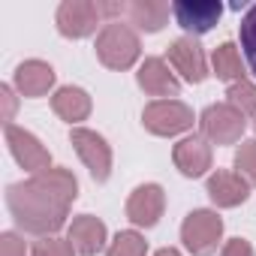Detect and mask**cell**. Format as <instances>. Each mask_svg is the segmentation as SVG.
<instances>
[{
    "instance_id": "52a82bcc",
    "label": "cell",
    "mask_w": 256,
    "mask_h": 256,
    "mask_svg": "<svg viewBox=\"0 0 256 256\" xmlns=\"http://www.w3.org/2000/svg\"><path fill=\"white\" fill-rule=\"evenodd\" d=\"M70 142H72L76 154L82 157V163L88 166V172L94 175V181H108V175H112V148L106 145V139L94 130H84V126H72Z\"/></svg>"
},
{
    "instance_id": "d6986e66",
    "label": "cell",
    "mask_w": 256,
    "mask_h": 256,
    "mask_svg": "<svg viewBox=\"0 0 256 256\" xmlns=\"http://www.w3.org/2000/svg\"><path fill=\"white\" fill-rule=\"evenodd\" d=\"M211 64H214V72H217V78H223V82H241L244 78V66H241V54H238V48L232 46V42H223V46H217L214 48V58H211Z\"/></svg>"
},
{
    "instance_id": "8992f818",
    "label": "cell",
    "mask_w": 256,
    "mask_h": 256,
    "mask_svg": "<svg viewBox=\"0 0 256 256\" xmlns=\"http://www.w3.org/2000/svg\"><path fill=\"white\" fill-rule=\"evenodd\" d=\"M102 16H112V18H130V24H136L139 30H148V34H157L166 22H169V12L172 6L163 4V0H133V4H100Z\"/></svg>"
},
{
    "instance_id": "e0dca14e",
    "label": "cell",
    "mask_w": 256,
    "mask_h": 256,
    "mask_svg": "<svg viewBox=\"0 0 256 256\" xmlns=\"http://www.w3.org/2000/svg\"><path fill=\"white\" fill-rule=\"evenodd\" d=\"M54 84V70L46 60H24L16 70V90L22 96H42Z\"/></svg>"
},
{
    "instance_id": "ba28073f",
    "label": "cell",
    "mask_w": 256,
    "mask_h": 256,
    "mask_svg": "<svg viewBox=\"0 0 256 256\" xmlns=\"http://www.w3.org/2000/svg\"><path fill=\"white\" fill-rule=\"evenodd\" d=\"M102 10L100 4H90V0H64L58 6V30L70 40H82V36H90L96 30V22H100Z\"/></svg>"
},
{
    "instance_id": "7a4b0ae2",
    "label": "cell",
    "mask_w": 256,
    "mask_h": 256,
    "mask_svg": "<svg viewBox=\"0 0 256 256\" xmlns=\"http://www.w3.org/2000/svg\"><path fill=\"white\" fill-rule=\"evenodd\" d=\"M142 54V42L139 34L124 24V22H108L100 36H96V58L102 60V66L108 70H130Z\"/></svg>"
},
{
    "instance_id": "9a60e30c",
    "label": "cell",
    "mask_w": 256,
    "mask_h": 256,
    "mask_svg": "<svg viewBox=\"0 0 256 256\" xmlns=\"http://www.w3.org/2000/svg\"><path fill=\"white\" fill-rule=\"evenodd\" d=\"M106 223L94 214H82L70 223V232H66V241L76 247V253L82 256H94L106 247Z\"/></svg>"
},
{
    "instance_id": "44dd1931",
    "label": "cell",
    "mask_w": 256,
    "mask_h": 256,
    "mask_svg": "<svg viewBox=\"0 0 256 256\" xmlns=\"http://www.w3.org/2000/svg\"><path fill=\"white\" fill-rule=\"evenodd\" d=\"M226 96H229L226 102H229V106H235L244 118H247V114H256V84H253V82L241 78V82L229 84Z\"/></svg>"
},
{
    "instance_id": "d4e9b609",
    "label": "cell",
    "mask_w": 256,
    "mask_h": 256,
    "mask_svg": "<svg viewBox=\"0 0 256 256\" xmlns=\"http://www.w3.org/2000/svg\"><path fill=\"white\" fill-rule=\"evenodd\" d=\"M0 256H28V247L16 232H4L0 235Z\"/></svg>"
},
{
    "instance_id": "3957f363",
    "label": "cell",
    "mask_w": 256,
    "mask_h": 256,
    "mask_svg": "<svg viewBox=\"0 0 256 256\" xmlns=\"http://www.w3.org/2000/svg\"><path fill=\"white\" fill-rule=\"evenodd\" d=\"M199 126H202V139L214 145H235L247 126V118L229 102H214L202 112Z\"/></svg>"
},
{
    "instance_id": "4316f807",
    "label": "cell",
    "mask_w": 256,
    "mask_h": 256,
    "mask_svg": "<svg viewBox=\"0 0 256 256\" xmlns=\"http://www.w3.org/2000/svg\"><path fill=\"white\" fill-rule=\"evenodd\" d=\"M0 100H4V106H6L4 120H6V126H10V124H12V114H16V94H12V88H10V84L0 88Z\"/></svg>"
},
{
    "instance_id": "603a6c76",
    "label": "cell",
    "mask_w": 256,
    "mask_h": 256,
    "mask_svg": "<svg viewBox=\"0 0 256 256\" xmlns=\"http://www.w3.org/2000/svg\"><path fill=\"white\" fill-rule=\"evenodd\" d=\"M235 169L256 187V139L241 142V148L235 151Z\"/></svg>"
},
{
    "instance_id": "8fae6325",
    "label": "cell",
    "mask_w": 256,
    "mask_h": 256,
    "mask_svg": "<svg viewBox=\"0 0 256 256\" xmlns=\"http://www.w3.org/2000/svg\"><path fill=\"white\" fill-rule=\"evenodd\" d=\"M172 16L187 34H208L220 22L223 6L217 0H178L172 4Z\"/></svg>"
},
{
    "instance_id": "5b68a950",
    "label": "cell",
    "mask_w": 256,
    "mask_h": 256,
    "mask_svg": "<svg viewBox=\"0 0 256 256\" xmlns=\"http://www.w3.org/2000/svg\"><path fill=\"white\" fill-rule=\"evenodd\" d=\"M142 124L154 136H178L193 126V108L181 100H154L151 106H145Z\"/></svg>"
},
{
    "instance_id": "6da1fadb",
    "label": "cell",
    "mask_w": 256,
    "mask_h": 256,
    "mask_svg": "<svg viewBox=\"0 0 256 256\" xmlns=\"http://www.w3.org/2000/svg\"><path fill=\"white\" fill-rule=\"evenodd\" d=\"M78 193V184L72 172L66 169H48L28 181H18L6 190V205L18 223V229L48 238L54 235L70 214V205Z\"/></svg>"
},
{
    "instance_id": "7c38bea8",
    "label": "cell",
    "mask_w": 256,
    "mask_h": 256,
    "mask_svg": "<svg viewBox=\"0 0 256 256\" xmlns=\"http://www.w3.org/2000/svg\"><path fill=\"white\" fill-rule=\"evenodd\" d=\"M169 64L190 82V84H199L205 76H208V66H205V52L202 46L193 40V36H181L169 46Z\"/></svg>"
},
{
    "instance_id": "484cf974",
    "label": "cell",
    "mask_w": 256,
    "mask_h": 256,
    "mask_svg": "<svg viewBox=\"0 0 256 256\" xmlns=\"http://www.w3.org/2000/svg\"><path fill=\"white\" fill-rule=\"evenodd\" d=\"M220 256H256V253H253L250 241H244V238H232V241H226V247H223Z\"/></svg>"
},
{
    "instance_id": "ffe728a7",
    "label": "cell",
    "mask_w": 256,
    "mask_h": 256,
    "mask_svg": "<svg viewBox=\"0 0 256 256\" xmlns=\"http://www.w3.org/2000/svg\"><path fill=\"white\" fill-rule=\"evenodd\" d=\"M238 36H241V52L247 58V66L256 76V4L244 12L241 28H238Z\"/></svg>"
},
{
    "instance_id": "2e32d148",
    "label": "cell",
    "mask_w": 256,
    "mask_h": 256,
    "mask_svg": "<svg viewBox=\"0 0 256 256\" xmlns=\"http://www.w3.org/2000/svg\"><path fill=\"white\" fill-rule=\"evenodd\" d=\"M139 88L151 96H175L181 90V82L169 72V66L160 58H148L139 66Z\"/></svg>"
},
{
    "instance_id": "9c48e42d",
    "label": "cell",
    "mask_w": 256,
    "mask_h": 256,
    "mask_svg": "<svg viewBox=\"0 0 256 256\" xmlns=\"http://www.w3.org/2000/svg\"><path fill=\"white\" fill-rule=\"evenodd\" d=\"M6 145H10L12 157L18 160V166L28 169L30 175H40V172L52 169V154L42 148V142L34 133L22 130V126H16V124L6 126Z\"/></svg>"
},
{
    "instance_id": "277c9868",
    "label": "cell",
    "mask_w": 256,
    "mask_h": 256,
    "mask_svg": "<svg viewBox=\"0 0 256 256\" xmlns=\"http://www.w3.org/2000/svg\"><path fill=\"white\" fill-rule=\"evenodd\" d=\"M220 235H223V220L214 211L202 208V211H190L184 217L181 241L193 256H211L220 244Z\"/></svg>"
},
{
    "instance_id": "ac0fdd59",
    "label": "cell",
    "mask_w": 256,
    "mask_h": 256,
    "mask_svg": "<svg viewBox=\"0 0 256 256\" xmlns=\"http://www.w3.org/2000/svg\"><path fill=\"white\" fill-rule=\"evenodd\" d=\"M52 108H54V114H58L60 120L78 124V120H84V118L90 114V96H88V90L66 84V88H58V90H54Z\"/></svg>"
},
{
    "instance_id": "5bb4252c",
    "label": "cell",
    "mask_w": 256,
    "mask_h": 256,
    "mask_svg": "<svg viewBox=\"0 0 256 256\" xmlns=\"http://www.w3.org/2000/svg\"><path fill=\"white\" fill-rule=\"evenodd\" d=\"M172 160L175 166L181 169V175L187 178H199L211 169V145L208 139L202 136H190V139H181L172 151Z\"/></svg>"
},
{
    "instance_id": "30bf717a",
    "label": "cell",
    "mask_w": 256,
    "mask_h": 256,
    "mask_svg": "<svg viewBox=\"0 0 256 256\" xmlns=\"http://www.w3.org/2000/svg\"><path fill=\"white\" fill-rule=\"evenodd\" d=\"M166 208V193L160 184H142L130 193L126 199V220L136 226H157V220L163 217Z\"/></svg>"
},
{
    "instance_id": "7402d4cb",
    "label": "cell",
    "mask_w": 256,
    "mask_h": 256,
    "mask_svg": "<svg viewBox=\"0 0 256 256\" xmlns=\"http://www.w3.org/2000/svg\"><path fill=\"white\" fill-rule=\"evenodd\" d=\"M145 253H148V241L139 232L126 229V232L114 235V241H112V247H108L106 256H145Z\"/></svg>"
},
{
    "instance_id": "83f0119b",
    "label": "cell",
    "mask_w": 256,
    "mask_h": 256,
    "mask_svg": "<svg viewBox=\"0 0 256 256\" xmlns=\"http://www.w3.org/2000/svg\"><path fill=\"white\" fill-rule=\"evenodd\" d=\"M154 256H181V253H178L175 247H163V250H157Z\"/></svg>"
},
{
    "instance_id": "cb8c5ba5",
    "label": "cell",
    "mask_w": 256,
    "mask_h": 256,
    "mask_svg": "<svg viewBox=\"0 0 256 256\" xmlns=\"http://www.w3.org/2000/svg\"><path fill=\"white\" fill-rule=\"evenodd\" d=\"M72 253H76V247L70 241H64V238H54V235L40 238L34 244V250H30V256H72Z\"/></svg>"
},
{
    "instance_id": "4fadbf2b",
    "label": "cell",
    "mask_w": 256,
    "mask_h": 256,
    "mask_svg": "<svg viewBox=\"0 0 256 256\" xmlns=\"http://www.w3.org/2000/svg\"><path fill=\"white\" fill-rule=\"evenodd\" d=\"M208 196L214 205L220 208H235L241 202H247L250 196V181L238 172H229V169H217L211 178H208Z\"/></svg>"
}]
</instances>
